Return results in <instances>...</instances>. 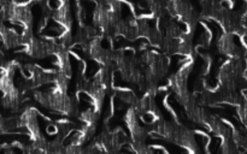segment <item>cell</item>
I'll return each mask as SVG.
<instances>
[{"mask_svg":"<svg viewBox=\"0 0 247 154\" xmlns=\"http://www.w3.org/2000/svg\"><path fill=\"white\" fill-rule=\"evenodd\" d=\"M46 131H47L48 135H57V134H58V125H56V124H50V125H47Z\"/></svg>","mask_w":247,"mask_h":154,"instance_id":"1","label":"cell"}]
</instances>
